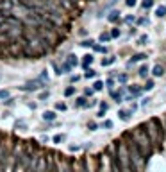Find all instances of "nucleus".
<instances>
[{
	"label": "nucleus",
	"instance_id": "6e6552de",
	"mask_svg": "<svg viewBox=\"0 0 166 172\" xmlns=\"http://www.w3.org/2000/svg\"><path fill=\"white\" fill-rule=\"evenodd\" d=\"M95 75H97V72H95V70H91V68H86V74H84V77H88V79H93Z\"/></svg>",
	"mask_w": 166,
	"mask_h": 172
},
{
	"label": "nucleus",
	"instance_id": "dca6fc26",
	"mask_svg": "<svg viewBox=\"0 0 166 172\" xmlns=\"http://www.w3.org/2000/svg\"><path fill=\"white\" fill-rule=\"evenodd\" d=\"M111 39V34L109 32H102L100 34V41H109Z\"/></svg>",
	"mask_w": 166,
	"mask_h": 172
},
{
	"label": "nucleus",
	"instance_id": "a211bd4d",
	"mask_svg": "<svg viewBox=\"0 0 166 172\" xmlns=\"http://www.w3.org/2000/svg\"><path fill=\"white\" fill-rule=\"evenodd\" d=\"M93 43H95L93 39H86V41H82V43H81V45H82V47H93Z\"/></svg>",
	"mask_w": 166,
	"mask_h": 172
},
{
	"label": "nucleus",
	"instance_id": "7c9ffc66",
	"mask_svg": "<svg viewBox=\"0 0 166 172\" xmlns=\"http://www.w3.org/2000/svg\"><path fill=\"white\" fill-rule=\"evenodd\" d=\"M63 140V136L61 135H57V136H54V142H61Z\"/></svg>",
	"mask_w": 166,
	"mask_h": 172
},
{
	"label": "nucleus",
	"instance_id": "cd10ccee",
	"mask_svg": "<svg viewBox=\"0 0 166 172\" xmlns=\"http://www.w3.org/2000/svg\"><path fill=\"white\" fill-rule=\"evenodd\" d=\"M95 50H98V52H107L105 47H95Z\"/></svg>",
	"mask_w": 166,
	"mask_h": 172
},
{
	"label": "nucleus",
	"instance_id": "5701e85b",
	"mask_svg": "<svg viewBox=\"0 0 166 172\" xmlns=\"http://www.w3.org/2000/svg\"><path fill=\"white\" fill-rule=\"evenodd\" d=\"M147 41H148V36H141L139 38V45H147Z\"/></svg>",
	"mask_w": 166,
	"mask_h": 172
},
{
	"label": "nucleus",
	"instance_id": "393cba45",
	"mask_svg": "<svg viewBox=\"0 0 166 172\" xmlns=\"http://www.w3.org/2000/svg\"><path fill=\"white\" fill-rule=\"evenodd\" d=\"M125 4H127L129 7H134V6H136V0H125Z\"/></svg>",
	"mask_w": 166,
	"mask_h": 172
},
{
	"label": "nucleus",
	"instance_id": "4be33fe9",
	"mask_svg": "<svg viewBox=\"0 0 166 172\" xmlns=\"http://www.w3.org/2000/svg\"><path fill=\"white\" fill-rule=\"evenodd\" d=\"M120 36V29H113L111 31V38H118Z\"/></svg>",
	"mask_w": 166,
	"mask_h": 172
},
{
	"label": "nucleus",
	"instance_id": "bb28decb",
	"mask_svg": "<svg viewBox=\"0 0 166 172\" xmlns=\"http://www.w3.org/2000/svg\"><path fill=\"white\" fill-rule=\"evenodd\" d=\"M104 127H107V129L113 127V122H111V120H105V122H104Z\"/></svg>",
	"mask_w": 166,
	"mask_h": 172
},
{
	"label": "nucleus",
	"instance_id": "1a4fd4ad",
	"mask_svg": "<svg viewBox=\"0 0 166 172\" xmlns=\"http://www.w3.org/2000/svg\"><path fill=\"white\" fill-rule=\"evenodd\" d=\"M164 74V70H162V67H159V64H157V67H154V75H162Z\"/></svg>",
	"mask_w": 166,
	"mask_h": 172
},
{
	"label": "nucleus",
	"instance_id": "7ed1b4c3",
	"mask_svg": "<svg viewBox=\"0 0 166 172\" xmlns=\"http://www.w3.org/2000/svg\"><path fill=\"white\" fill-rule=\"evenodd\" d=\"M155 14H157L159 18H162V16H166V6H159V7L155 9Z\"/></svg>",
	"mask_w": 166,
	"mask_h": 172
},
{
	"label": "nucleus",
	"instance_id": "ddd939ff",
	"mask_svg": "<svg viewBox=\"0 0 166 172\" xmlns=\"http://www.w3.org/2000/svg\"><path fill=\"white\" fill-rule=\"evenodd\" d=\"M73 92H75L73 86H68V88L64 90V95H66V97H70V95H73Z\"/></svg>",
	"mask_w": 166,
	"mask_h": 172
},
{
	"label": "nucleus",
	"instance_id": "39448f33",
	"mask_svg": "<svg viewBox=\"0 0 166 172\" xmlns=\"http://www.w3.org/2000/svg\"><path fill=\"white\" fill-rule=\"evenodd\" d=\"M43 118H45V120H54V118H56V113H54V111H45V113H43Z\"/></svg>",
	"mask_w": 166,
	"mask_h": 172
},
{
	"label": "nucleus",
	"instance_id": "f8f14e48",
	"mask_svg": "<svg viewBox=\"0 0 166 172\" xmlns=\"http://www.w3.org/2000/svg\"><path fill=\"white\" fill-rule=\"evenodd\" d=\"M129 92H130V95H139V88H138V86H130V88H129Z\"/></svg>",
	"mask_w": 166,
	"mask_h": 172
},
{
	"label": "nucleus",
	"instance_id": "9d476101",
	"mask_svg": "<svg viewBox=\"0 0 166 172\" xmlns=\"http://www.w3.org/2000/svg\"><path fill=\"white\" fill-rule=\"evenodd\" d=\"M88 102H86V99L84 97H79L77 100H75V106H79V108H82V106H86Z\"/></svg>",
	"mask_w": 166,
	"mask_h": 172
},
{
	"label": "nucleus",
	"instance_id": "423d86ee",
	"mask_svg": "<svg viewBox=\"0 0 166 172\" xmlns=\"http://www.w3.org/2000/svg\"><path fill=\"white\" fill-rule=\"evenodd\" d=\"M66 63L70 64V67H75V64H77V57L72 54V56H68V59H66Z\"/></svg>",
	"mask_w": 166,
	"mask_h": 172
},
{
	"label": "nucleus",
	"instance_id": "0eeeda50",
	"mask_svg": "<svg viewBox=\"0 0 166 172\" xmlns=\"http://www.w3.org/2000/svg\"><path fill=\"white\" fill-rule=\"evenodd\" d=\"M91 63H93V56H89V54H88V56H84V63H82V67H84V68H88V64H91Z\"/></svg>",
	"mask_w": 166,
	"mask_h": 172
},
{
	"label": "nucleus",
	"instance_id": "4468645a",
	"mask_svg": "<svg viewBox=\"0 0 166 172\" xmlns=\"http://www.w3.org/2000/svg\"><path fill=\"white\" fill-rule=\"evenodd\" d=\"M118 115H120V118H122V120H125V122L130 118V117H129V111H120Z\"/></svg>",
	"mask_w": 166,
	"mask_h": 172
},
{
	"label": "nucleus",
	"instance_id": "20e7f679",
	"mask_svg": "<svg viewBox=\"0 0 166 172\" xmlns=\"http://www.w3.org/2000/svg\"><path fill=\"white\" fill-rule=\"evenodd\" d=\"M118 18H120V13H118V11H111V14H109V22H113V24H114V22H118Z\"/></svg>",
	"mask_w": 166,
	"mask_h": 172
},
{
	"label": "nucleus",
	"instance_id": "9b49d317",
	"mask_svg": "<svg viewBox=\"0 0 166 172\" xmlns=\"http://www.w3.org/2000/svg\"><path fill=\"white\" fill-rule=\"evenodd\" d=\"M114 63V57H107V59H102V67H109V64Z\"/></svg>",
	"mask_w": 166,
	"mask_h": 172
},
{
	"label": "nucleus",
	"instance_id": "f257e3e1",
	"mask_svg": "<svg viewBox=\"0 0 166 172\" xmlns=\"http://www.w3.org/2000/svg\"><path fill=\"white\" fill-rule=\"evenodd\" d=\"M39 88H43V82L41 81H34V82L20 86V90H23V92H32V90H39Z\"/></svg>",
	"mask_w": 166,
	"mask_h": 172
},
{
	"label": "nucleus",
	"instance_id": "aec40b11",
	"mask_svg": "<svg viewBox=\"0 0 166 172\" xmlns=\"http://www.w3.org/2000/svg\"><path fill=\"white\" fill-rule=\"evenodd\" d=\"M143 88H145V90H152V88H154V81H147V84L143 86Z\"/></svg>",
	"mask_w": 166,
	"mask_h": 172
},
{
	"label": "nucleus",
	"instance_id": "6ab92c4d",
	"mask_svg": "<svg viewBox=\"0 0 166 172\" xmlns=\"http://www.w3.org/2000/svg\"><path fill=\"white\" fill-rule=\"evenodd\" d=\"M152 4H154L152 0H143V4H141V6H143L145 9H148V7H152Z\"/></svg>",
	"mask_w": 166,
	"mask_h": 172
},
{
	"label": "nucleus",
	"instance_id": "c85d7f7f",
	"mask_svg": "<svg viewBox=\"0 0 166 172\" xmlns=\"http://www.w3.org/2000/svg\"><path fill=\"white\" fill-rule=\"evenodd\" d=\"M105 84H107V86H109V88H113V84H114V81H113V79H109V81H107V82H105Z\"/></svg>",
	"mask_w": 166,
	"mask_h": 172
},
{
	"label": "nucleus",
	"instance_id": "a878e982",
	"mask_svg": "<svg viewBox=\"0 0 166 172\" xmlns=\"http://www.w3.org/2000/svg\"><path fill=\"white\" fill-rule=\"evenodd\" d=\"M118 81H120V82H125V81H127V75H125V74H122V75H118Z\"/></svg>",
	"mask_w": 166,
	"mask_h": 172
},
{
	"label": "nucleus",
	"instance_id": "412c9836",
	"mask_svg": "<svg viewBox=\"0 0 166 172\" xmlns=\"http://www.w3.org/2000/svg\"><path fill=\"white\" fill-rule=\"evenodd\" d=\"M9 97V92L7 90H0V99H7Z\"/></svg>",
	"mask_w": 166,
	"mask_h": 172
},
{
	"label": "nucleus",
	"instance_id": "2eb2a0df",
	"mask_svg": "<svg viewBox=\"0 0 166 172\" xmlns=\"http://www.w3.org/2000/svg\"><path fill=\"white\" fill-rule=\"evenodd\" d=\"M147 74H148V67H141L139 68V75L141 77H147Z\"/></svg>",
	"mask_w": 166,
	"mask_h": 172
},
{
	"label": "nucleus",
	"instance_id": "b1692460",
	"mask_svg": "<svg viewBox=\"0 0 166 172\" xmlns=\"http://www.w3.org/2000/svg\"><path fill=\"white\" fill-rule=\"evenodd\" d=\"M56 108L63 111V110H66V104H64V102H57V104H56Z\"/></svg>",
	"mask_w": 166,
	"mask_h": 172
},
{
	"label": "nucleus",
	"instance_id": "f03ea898",
	"mask_svg": "<svg viewBox=\"0 0 166 172\" xmlns=\"http://www.w3.org/2000/svg\"><path fill=\"white\" fill-rule=\"evenodd\" d=\"M143 59H147V54H136V56H132V59L129 61V64H132L136 61H143Z\"/></svg>",
	"mask_w": 166,
	"mask_h": 172
},
{
	"label": "nucleus",
	"instance_id": "c756f323",
	"mask_svg": "<svg viewBox=\"0 0 166 172\" xmlns=\"http://www.w3.org/2000/svg\"><path fill=\"white\" fill-rule=\"evenodd\" d=\"M93 92H95V90H89V88H86V92H84V93H86V95H93Z\"/></svg>",
	"mask_w": 166,
	"mask_h": 172
},
{
	"label": "nucleus",
	"instance_id": "f3484780",
	"mask_svg": "<svg viewBox=\"0 0 166 172\" xmlns=\"http://www.w3.org/2000/svg\"><path fill=\"white\" fill-rule=\"evenodd\" d=\"M102 88H104V82H100V81H97V82L93 84V90H97V92H98V90H102Z\"/></svg>",
	"mask_w": 166,
	"mask_h": 172
}]
</instances>
